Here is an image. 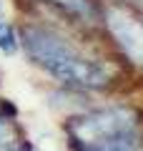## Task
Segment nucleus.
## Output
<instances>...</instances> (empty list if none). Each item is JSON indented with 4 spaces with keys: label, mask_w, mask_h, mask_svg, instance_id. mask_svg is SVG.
Wrapping results in <instances>:
<instances>
[{
    "label": "nucleus",
    "mask_w": 143,
    "mask_h": 151,
    "mask_svg": "<svg viewBox=\"0 0 143 151\" xmlns=\"http://www.w3.org/2000/svg\"><path fill=\"white\" fill-rule=\"evenodd\" d=\"M18 45H20V40H18L15 28H13L8 20H0V53L13 55L18 50Z\"/></svg>",
    "instance_id": "5"
},
{
    "label": "nucleus",
    "mask_w": 143,
    "mask_h": 151,
    "mask_svg": "<svg viewBox=\"0 0 143 151\" xmlns=\"http://www.w3.org/2000/svg\"><path fill=\"white\" fill-rule=\"evenodd\" d=\"M83 151H141V144H138V136H136V131H131V134L116 136V139L101 141V144L83 146Z\"/></svg>",
    "instance_id": "4"
},
{
    "label": "nucleus",
    "mask_w": 143,
    "mask_h": 151,
    "mask_svg": "<svg viewBox=\"0 0 143 151\" xmlns=\"http://www.w3.org/2000/svg\"><path fill=\"white\" fill-rule=\"evenodd\" d=\"M23 48L28 58L40 65L45 73L58 78L63 86L80 88V91H98L111 83V73L106 65L80 53L68 38L48 28L28 25L23 30Z\"/></svg>",
    "instance_id": "1"
},
{
    "label": "nucleus",
    "mask_w": 143,
    "mask_h": 151,
    "mask_svg": "<svg viewBox=\"0 0 143 151\" xmlns=\"http://www.w3.org/2000/svg\"><path fill=\"white\" fill-rule=\"evenodd\" d=\"M50 3L60 5L63 10H68L70 15H80V18L90 15V0H50Z\"/></svg>",
    "instance_id": "6"
},
{
    "label": "nucleus",
    "mask_w": 143,
    "mask_h": 151,
    "mask_svg": "<svg viewBox=\"0 0 143 151\" xmlns=\"http://www.w3.org/2000/svg\"><path fill=\"white\" fill-rule=\"evenodd\" d=\"M136 111L128 106H108V108H98V111L83 113L78 119H73L68 124V134L75 144L83 146H93L101 141L116 139V136L131 134L136 131Z\"/></svg>",
    "instance_id": "2"
},
{
    "label": "nucleus",
    "mask_w": 143,
    "mask_h": 151,
    "mask_svg": "<svg viewBox=\"0 0 143 151\" xmlns=\"http://www.w3.org/2000/svg\"><path fill=\"white\" fill-rule=\"evenodd\" d=\"M106 28L131 63L143 68V23L126 8L111 5L106 10Z\"/></svg>",
    "instance_id": "3"
},
{
    "label": "nucleus",
    "mask_w": 143,
    "mask_h": 151,
    "mask_svg": "<svg viewBox=\"0 0 143 151\" xmlns=\"http://www.w3.org/2000/svg\"><path fill=\"white\" fill-rule=\"evenodd\" d=\"M0 113H3V106H0Z\"/></svg>",
    "instance_id": "7"
}]
</instances>
